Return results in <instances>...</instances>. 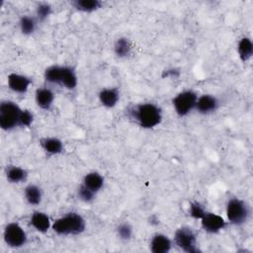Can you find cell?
I'll return each mask as SVG.
<instances>
[{"mask_svg":"<svg viewBox=\"0 0 253 253\" xmlns=\"http://www.w3.org/2000/svg\"><path fill=\"white\" fill-rule=\"evenodd\" d=\"M127 117L140 127L149 129L159 126L163 119L162 109L154 103H138L126 110Z\"/></svg>","mask_w":253,"mask_h":253,"instance_id":"obj_1","label":"cell"},{"mask_svg":"<svg viewBox=\"0 0 253 253\" xmlns=\"http://www.w3.org/2000/svg\"><path fill=\"white\" fill-rule=\"evenodd\" d=\"M51 229L62 236L79 235L85 231L86 221L81 214L71 211L56 218L52 222Z\"/></svg>","mask_w":253,"mask_h":253,"instance_id":"obj_2","label":"cell"},{"mask_svg":"<svg viewBox=\"0 0 253 253\" xmlns=\"http://www.w3.org/2000/svg\"><path fill=\"white\" fill-rule=\"evenodd\" d=\"M225 213L229 223L240 226L247 222L250 216V209L245 201L239 198H231L226 203Z\"/></svg>","mask_w":253,"mask_h":253,"instance_id":"obj_3","label":"cell"},{"mask_svg":"<svg viewBox=\"0 0 253 253\" xmlns=\"http://www.w3.org/2000/svg\"><path fill=\"white\" fill-rule=\"evenodd\" d=\"M23 109L13 101H3L0 104V126L3 130L10 131L19 127L20 117Z\"/></svg>","mask_w":253,"mask_h":253,"instance_id":"obj_4","label":"cell"},{"mask_svg":"<svg viewBox=\"0 0 253 253\" xmlns=\"http://www.w3.org/2000/svg\"><path fill=\"white\" fill-rule=\"evenodd\" d=\"M175 245L186 253H200L197 236L194 230L189 226L179 227L174 234Z\"/></svg>","mask_w":253,"mask_h":253,"instance_id":"obj_5","label":"cell"},{"mask_svg":"<svg viewBox=\"0 0 253 253\" xmlns=\"http://www.w3.org/2000/svg\"><path fill=\"white\" fill-rule=\"evenodd\" d=\"M198 95L193 90H184L179 92L173 99L172 105L175 113L179 117L188 116L196 108Z\"/></svg>","mask_w":253,"mask_h":253,"instance_id":"obj_6","label":"cell"},{"mask_svg":"<svg viewBox=\"0 0 253 253\" xmlns=\"http://www.w3.org/2000/svg\"><path fill=\"white\" fill-rule=\"evenodd\" d=\"M5 243L11 248H21L27 244L28 235L24 228L17 222L8 223L3 231Z\"/></svg>","mask_w":253,"mask_h":253,"instance_id":"obj_7","label":"cell"},{"mask_svg":"<svg viewBox=\"0 0 253 253\" xmlns=\"http://www.w3.org/2000/svg\"><path fill=\"white\" fill-rule=\"evenodd\" d=\"M227 224V221L214 212L207 211L206 214L201 218V226L202 228L211 234H215L220 232Z\"/></svg>","mask_w":253,"mask_h":253,"instance_id":"obj_8","label":"cell"},{"mask_svg":"<svg viewBox=\"0 0 253 253\" xmlns=\"http://www.w3.org/2000/svg\"><path fill=\"white\" fill-rule=\"evenodd\" d=\"M33 83L32 78L27 75L12 72L7 77L8 88L18 94H26Z\"/></svg>","mask_w":253,"mask_h":253,"instance_id":"obj_9","label":"cell"},{"mask_svg":"<svg viewBox=\"0 0 253 253\" xmlns=\"http://www.w3.org/2000/svg\"><path fill=\"white\" fill-rule=\"evenodd\" d=\"M219 107L218 99L211 94H204L198 97L195 110L202 115H209L214 113Z\"/></svg>","mask_w":253,"mask_h":253,"instance_id":"obj_10","label":"cell"},{"mask_svg":"<svg viewBox=\"0 0 253 253\" xmlns=\"http://www.w3.org/2000/svg\"><path fill=\"white\" fill-rule=\"evenodd\" d=\"M172 240L163 233H155L150 240L149 248L152 253H168L172 248Z\"/></svg>","mask_w":253,"mask_h":253,"instance_id":"obj_11","label":"cell"},{"mask_svg":"<svg viewBox=\"0 0 253 253\" xmlns=\"http://www.w3.org/2000/svg\"><path fill=\"white\" fill-rule=\"evenodd\" d=\"M120 90L117 87H109V88H104L102 89L99 94L98 98L102 106L108 109L114 108L118 102L120 101Z\"/></svg>","mask_w":253,"mask_h":253,"instance_id":"obj_12","label":"cell"},{"mask_svg":"<svg viewBox=\"0 0 253 253\" xmlns=\"http://www.w3.org/2000/svg\"><path fill=\"white\" fill-rule=\"evenodd\" d=\"M35 100H36V104L39 108L48 111L51 109V107L53 105L54 94L47 87L38 88L35 93Z\"/></svg>","mask_w":253,"mask_h":253,"instance_id":"obj_13","label":"cell"},{"mask_svg":"<svg viewBox=\"0 0 253 253\" xmlns=\"http://www.w3.org/2000/svg\"><path fill=\"white\" fill-rule=\"evenodd\" d=\"M30 224L41 233H45L51 227L52 223L50 221L49 216L42 211H36L32 213L30 217Z\"/></svg>","mask_w":253,"mask_h":253,"instance_id":"obj_14","label":"cell"},{"mask_svg":"<svg viewBox=\"0 0 253 253\" xmlns=\"http://www.w3.org/2000/svg\"><path fill=\"white\" fill-rule=\"evenodd\" d=\"M78 84V76L75 69L72 66L62 65L61 77L59 85L67 90H74Z\"/></svg>","mask_w":253,"mask_h":253,"instance_id":"obj_15","label":"cell"},{"mask_svg":"<svg viewBox=\"0 0 253 253\" xmlns=\"http://www.w3.org/2000/svg\"><path fill=\"white\" fill-rule=\"evenodd\" d=\"M40 144L42 150L48 155H57L63 152L64 146L61 139L57 137H43L41 138Z\"/></svg>","mask_w":253,"mask_h":253,"instance_id":"obj_16","label":"cell"},{"mask_svg":"<svg viewBox=\"0 0 253 253\" xmlns=\"http://www.w3.org/2000/svg\"><path fill=\"white\" fill-rule=\"evenodd\" d=\"M6 179L11 184L23 183L28 178V171L23 167L16 165H9L5 171Z\"/></svg>","mask_w":253,"mask_h":253,"instance_id":"obj_17","label":"cell"},{"mask_svg":"<svg viewBox=\"0 0 253 253\" xmlns=\"http://www.w3.org/2000/svg\"><path fill=\"white\" fill-rule=\"evenodd\" d=\"M82 184L85 185L90 190H92L93 192L98 193L104 187L105 179L100 173H98L96 171H92V172L87 173L84 176Z\"/></svg>","mask_w":253,"mask_h":253,"instance_id":"obj_18","label":"cell"},{"mask_svg":"<svg viewBox=\"0 0 253 253\" xmlns=\"http://www.w3.org/2000/svg\"><path fill=\"white\" fill-rule=\"evenodd\" d=\"M24 197L27 203L31 206H38L42 199V191L36 184H29L24 190Z\"/></svg>","mask_w":253,"mask_h":253,"instance_id":"obj_19","label":"cell"},{"mask_svg":"<svg viewBox=\"0 0 253 253\" xmlns=\"http://www.w3.org/2000/svg\"><path fill=\"white\" fill-rule=\"evenodd\" d=\"M237 52L242 62H247L253 55V42L250 38L243 37L237 44Z\"/></svg>","mask_w":253,"mask_h":253,"instance_id":"obj_20","label":"cell"},{"mask_svg":"<svg viewBox=\"0 0 253 253\" xmlns=\"http://www.w3.org/2000/svg\"><path fill=\"white\" fill-rule=\"evenodd\" d=\"M71 5L78 11L84 13H91L103 7V2L100 0H74Z\"/></svg>","mask_w":253,"mask_h":253,"instance_id":"obj_21","label":"cell"},{"mask_svg":"<svg viewBox=\"0 0 253 253\" xmlns=\"http://www.w3.org/2000/svg\"><path fill=\"white\" fill-rule=\"evenodd\" d=\"M131 48V42L126 37H121L117 39L114 43V52L119 58H125L128 56L130 54Z\"/></svg>","mask_w":253,"mask_h":253,"instance_id":"obj_22","label":"cell"},{"mask_svg":"<svg viewBox=\"0 0 253 253\" xmlns=\"http://www.w3.org/2000/svg\"><path fill=\"white\" fill-rule=\"evenodd\" d=\"M61 71H62V65L58 64H53L45 68L43 72V77L44 80L47 83L51 84H58L60 82V77H61Z\"/></svg>","mask_w":253,"mask_h":253,"instance_id":"obj_23","label":"cell"},{"mask_svg":"<svg viewBox=\"0 0 253 253\" xmlns=\"http://www.w3.org/2000/svg\"><path fill=\"white\" fill-rule=\"evenodd\" d=\"M20 31L25 36L32 35L37 29V20L32 16H22L19 21Z\"/></svg>","mask_w":253,"mask_h":253,"instance_id":"obj_24","label":"cell"},{"mask_svg":"<svg viewBox=\"0 0 253 253\" xmlns=\"http://www.w3.org/2000/svg\"><path fill=\"white\" fill-rule=\"evenodd\" d=\"M116 231H117L118 237H119L121 240H124V241L129 240V239L132 237V234H133V228H132V226L130 225V223H128L127 221H125V222L120 223V224L117 226Z\"/></svg>","mask_w":253,"mask_h":253,"instance_id":"obj_25","label":"cell"},{"mask_svg":"<svg viewBox=\"0 0 253 253\" xmlns=\"http://www.w3.org/2000/svg\"><path fill=\"white\" fill-rule=\"evenodd\" d=\"M207 210L205 207L198 201H193L189 206V215L194 219H200L206 214Z\"/></svg>","mask_w":253,"mask_h":253,"instance_id":"obj_26","label":"cell"},{"mask_svg":"<svg viewBox=\"0 0 253 253\" xmlns=\"http://www.w3.org/2000/svg\"><path fill=\"white\" fill-rule=\"evenodd\" d=\"M95 192H93L92 190H90L89 188H87L85 185H83L82 183L80 184V186L77 189V197L80 201L84 202V203H92L95 200L96 197Z\"/></svg>","mask_w":253,"mask_h":253,"instance_id":"obj_27","label":"cell"},{"mask_svg":"<svg viewBox=\"0 0 253 253\" xmlns=\"http://www.w3.org/2000/svg\"><path fill=\"white\" fill-rule=\"evenodd\" d=\"M52 13V8L48 3H40L36 8V17L38 21L46 20Z\"/></svg>","mask_w":253,"mask_h":253,"instance_id":"obj_28","label":"cell"},{"mask_svg":"<svg viewBox=\"0 0 253 253\" xmlns=\"http://www.w3.org/2000/svg\"><path fill=\"white\" fill-rule=\"evenodd\" d=\"M34 122V115L30 110H23L20 122H19V127H29L32 126Z\"/></svg>","mask_w":253,"mask_h":253,"instance_id":"obj_29","label":"cell"},{"mask_svg":"<svg viewBox=\"0 0 253 253\" xmlns=\"http://www.w3.org/2000/svg\"><path fill=\"white\" fill-rule=\"evenodd\" d=\"M180 75V70L177 68H168L162 72V78H177Z\"/></svg>","mask_w":253,"mask_h":253,"instance_id":"obj_30","label":"cell"},{"mask_svg":"<svg viewBox=\"0 0 253 253\" xmlns=\"http://www.w3.org/2000/svg\"><path fill=\"white\" fill-rule=\"evenodd\" d=\"M149 223L155 224V225L159 223V220H158V218L156 217V215H152V216L149 218Z\"/></svg>","mask_w":253,"mask_h":253,"instance_id":"obj_31","label":"cell"}]
</instances>
